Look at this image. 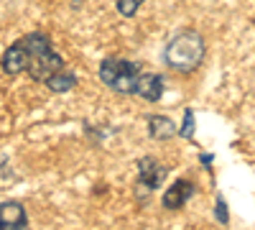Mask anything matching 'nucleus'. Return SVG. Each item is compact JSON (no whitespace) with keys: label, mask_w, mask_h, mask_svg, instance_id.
I'll list each match as a JSON object with an SVG mask.
<instances>
[{"label":"nucleus","mask_w":255,"mask_h":230,"mask_svg":"<svg viewBox=\"0 0 255 230\" xmlns=\"http://www.w3.org/2000/svg\"><path fill=\"white\" fill-rule=\"evenodd\" d=\"M0 67L5 74H31L33 79L44 82L51 72L64 67L61 54L51 46V38L46 33H28L23 38H18L15 44H10V49H5Z\"/></svg>","instance_id":"obj_1"},{"label":"nucleus","mask_w":255,"mask_h":230,"mask_svg":"<svg viewBox=\"0 0 255 230\" xmlns=\"http://www.w3.org/2000/svg\"><path fill=\"white\" fill-rule=\"evenodd\" d=\"M204 56H207L204 36L199 31H191V28L176 31L171 38H168V44L163 49L166 67L179 72V74H191L194 69H199Z\"/></svg>","instance_id":"obj_2"},{"label":"nucleus","mask_w":255,"mask_h":230,"mask_svg":"<svg viewBox=\"0 0 255 230\" xmlns=\"http://www.w3.org/2000/svg\"><path fill=\"white\" fill-rule=\"evenodd\" d=\"M140 74V64L128 59H105L100 64V79L118 95H133L135 79Z\"/></svg>","instance_id":"obj_3"},{"label":"nucleus","mask_w":255,"mask_h":230,"mask_svg":"<svg viewBox=\"0 0 255 230\" xmlns=\"http://www.w3.org/2000/svg\"><path fill=\"white\" fill-rule=\"evenodd\" d=\"M166 174H168V169L163 164H158L153 156L138 159V187H143V190H148V192L158 190L166 179Z\"/></svg>","instance_id":"obj_4"},{"label":"nucleus","mask_w":255,"mask_h":230,"mask_svg":"<svg viewBox=\"0 0 255 230\" xmlns=\"http://www.w3.org/2000/svg\"><path fill=\"white\" fill-rule=\"evenodd\" d=\"M163 77L156 74V72H140L138 79H135V90L133 95L148 100V102H158L163 97Z\"/></svg>","instance_id":"obj_5"},{"label":"nucleus","mask_w":255,"mask_h":230,"mask_svg":"<svg viewBox=\"0 0 255 230\" xmlns=\"http://www.w3.org/2000/svg\"><path fill=\"white\" fill-rule=\"evenodd\" d=\"M28 225L26 207L20 202H0V230H20Z\"/></svg>","instance_id":"obj_6"},{"label":"nucleus","mask_w":255,"mask_h":230,"mask_svg":"<svg viewBox=\"0 0 255 230\" xmlns=\"http://www.w3.org/2000/svg\"><path fill=\"white\" fill-rule=\"evenodd\" d=\"M191 197H194V184L189 179H179V182H174V187H168L163 192L161 202H163L166 210H179V207H184Z\"/></svg>","instance_id":"obj_7"},{"label":"nucleus","mask_w":255,"mask_h":230,"mask_svg":"<svg viewBox=\"0 0 255 230\" xmlns=\"http://www.w3.org/2000/svg\"><path fill=\"white\" fill-rule=\"evenodd\" d=\"M176 123L171 118L166 115H151L148 118V136H151L153 141H168L176 136Z\"/></svg>","instance_id":"obj_8"},{"label":"nucleus","mask_w":255,"mask_h":230,"mask_svg":"<svg viewBox=\"0 0 255 230\" xmlns=\"http://www.w3.org/2000/svg\"><path fill=\"white\" fill-rule=\"evenodd\" d=\"M44 85H46L51 92H56V95L69 92V90H74V87H77V74H74V72H69L67 67H61V69L51 72V74L44 79Z\"/></svg>","instance_id":"obj_9"},{"label":"nucleus","mask_w":255,"mask_h":230,"mask_svg":"<svg viewBox=\"0 0 255 230\" xmlns=\"http://www.w3.org/2000/svg\"><path fill=\"white\" fill-rule=\"evenodd\" d=\"M194 125H197L194 110H191V108H186V110H184V123H181V128L176 131V136H181V138L191 141V138H194Z\"/></svg>","instance_id":"obj_10"},{"label":"nucleus","mask_w":255,"mask_h":230,"mask_svg":"<svg viewBox=\"0 0 255 230\" xmlns=\"http://www.w3.org/2000/svg\"><path fill=\"white\" fill-rule=\"evenodd\" d=\"M143 3H145V0H118L115 5H118V13H120V15H125V18H133Z\"/></svg>","instance_id":"obj_11"},{"label":"nucleus","mask_w":255,"mask_h":230,"mask_svg":"<svg viewBox=\"0 0 255 230\" xmlns=\"http://www.w3.org/2000/svg\"><path fill=\"white\" fill-rule=\"evenodd\" d=\"M217 220H220L222 225L230 223V218H227V205H225V197H222V195H217Z\"/></svg>","instance_id":"obj_12"},{"label":"nucleus","mask_w":255,"mask_h":230,"mask_svg":"<svg viewBox=\"0 0 255 230\" xmlns=\"http://www.w3.org/2000/svg\"><path fill=\"white\" fill-rule=\"evenodd\" d=\"M199 161H202V164L207 166V169H212V166H209V164H212V161H215V159H212L209 154H202V156H199Z\"/></svg>","instance_id":"obj_13"},{"label":"nucleus","mask_w":255,"mask_h":230,"mask_svg":"<svg viewBox=\"0 0 255 230\" xmlns=\"http://www.w3.org/2000/svg\"><path fill=\"white\" fill-rule=\"evenodd\" d=\"M72 5H74V8H82V5H84V0H72Z\"/></svg>","instance_id":"obj_14"}]
</instances>
